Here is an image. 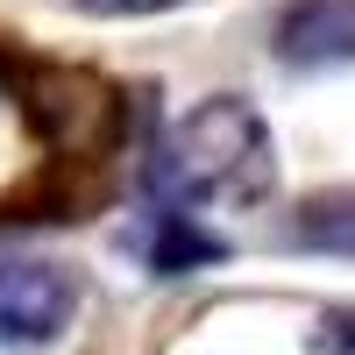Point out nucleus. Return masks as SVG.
Returning a JSON list of instances; mask_svg holds the SVG:
<instances>
[{
  "label": "nucleus",
  "instance_id": "f257e3e1",
  "mask_svg": "<svg viewBox=\"0 0 355 355\" xmlns=\"http://www.w3.org/2000/svg\"><path fill=\"white\" fill-rule=\"evenodd\" d=\"M277 185V150L270 128L249 100H199L192 114H178L171 135L150 157V192L157 206H256Z\"/></svg>",
  "mask_w": 355,
  "mask_h": 355
},
{
  "label": "nucleus",
  "instance_id": "f03ea898",
  "mask_svg": "<svg viewBox=\"0 0 355 355\" xmlns=\"http://www.w3.org/2000/svg\"><path fill=\"white\" fill-rule=\"evenodd\" d=\"M78 313V277L43 256H0V341L8 348H43L71 327Z\"/></svg>",
  "mask_w": 355,
  "mask_h": 355
},
{
  "label": "nucleus",
  "instance_id": "7ed1b4c3",
  "mask_svg": "<svg viewBox=\"0 0 355 355\" xmlns=\"http://www.w3.org/2000/svg\"><path fill=\"white\" fill-rule=\"evenodd\" d=\"M277 64L291 71L355 64V0H291L277 15Z\"/></svg>",
  "mask_w": 355,
  "mask_h": 355
},
{
  "label": "nucleus",
  "instance_id": "20e7f679",
  "mask_svg": "<svg viewBox=\"0 0 355 355\" xmlns=\"http://www.w3.org/2000/svg\"><path fill=\"white\" fill-rule=\"evenodd\" d=\"M128 249L150 263L157 277H192V270H206V263L227 256V242H220V234H206L185 206H157V214L128 234Z\"/></svg>",
  "mask_w": 355,
  "mask_h": 355
},
{
  "label": "nucleus",
  "instance_id": "39448f33",
  "mask_svg": "<svg viewBox=\"0 0 355 355\" xmlns=\"http://www.w3.org/2000/svg\"><path fill=\"white\" fill-rule=\"evenodd\" d=\"M299 234L306 249H334V256H355V192H327L299 214Z\"/></svg>",
  "mask_w": 355,
  "mask_h": 355
},
{
  "label": "nucleus",
  "instance_id": "423d86ee",
  "mask_svg": "<svg viewBox=\"0 0 355 355\" xmlns=\"http://www.w3.org/2000/svg\"><path fill=\"white\" fill-rule=\"evenodd\" d=\"M313 355H355V306H341V313H327V320H320Z\"/></svg>",
  "mask_w": 355,
  "mask_h": 355
},
{
  "label": "nucleus",
  "instance_id": "0eeeda50",
  "mask_svg": "<svg viewBox=\"0 0 355 355\" xmlns=\"http://www.w3.org/2000/svg\"><path fill=\"white\" fill-rule=\"evenodd\" d=\"M85 15H157V8H171V0H78Z\"/></svg>",
  "mask_w": 355,
  "mask_h": 355
}]
</instances>
